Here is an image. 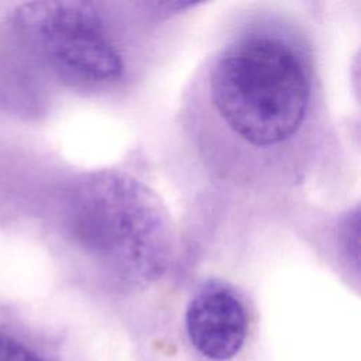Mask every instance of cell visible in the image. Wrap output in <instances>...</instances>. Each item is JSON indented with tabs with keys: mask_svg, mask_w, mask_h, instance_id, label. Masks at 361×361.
Here are the masks:
<instances>
[{
	"mask_svg": "<svg viewBox=\"0 0 361 361\" xmlns=\"http://www.w3.org/2000/svg\"><path fill=\"white\" fill-rule=\"evenodd\" d=\"M209 89L233 133L255 147H269L300 128L310 103L312 76L305 55L288 38L250 32L220 52Z\"/></svg>",
	"mask_w": 361,
	"mask_h": 361,
	"instance_id": "obj_1",
	"label": "cell"
},
{
	"mask_svg": "<svg viewBox=\"0 0 361 361\" xmlns=\"http://www.w3.org/2000/svg\"><path fill=\"white\" fill-rule=\"evenodd\" d=\"M68 227L82 252L120 281H151L169 261L166 210L127 175L100 172L83 180L72 196Z\"/></svg>",
	"mask_w": 361,
	"mask_h": 361,
	"instance_id": "obj_2",
	"label": "cell"
},
{
	"mask_svg": "<svg viewBox=\"0 0 361 361\" xmlns=\"http://www.w3.org/2000/svg\"><path fill=\"white\" fill-rule=\"evenodd\" d=\"M13 27L25 49L65 85L100 87L121 76V55L90 3H25Z\"/></svg>",
	"mask_w": 361,
	"mask_h": 361,
	"instance_id": "obj_3",
	"label": "cell"
},
{
	"mask_svg": "<svg viewBox=\"0 0 361 361\" xmlns=\"http://www.w3.org/2000/svg\"><path fill=\"white\" fill-rule=\"evenodd\" d=\"M186 330L193 347L206 358H233L247 336V313L238 296L224 286L199 292L186 309Z\"/></svg>",
	"mask_w": 361,
	"mask_h": 361,
	"instance_id": "obj_4",
	"label": "cell"
},
{
	"mask_svg": "<svg viewBox=\"0 0 361 361\" xmlns=\"http://www.w3.org/2000/svg\"><path fill=\"white\" fill-rule=\"evenodd\" d=\"M0 361H44L34 351L13 338L11 336L0 331Z\"/></svg>",
	"mask_w": 361,
	"mask_h": 361,
	"instance_id": "obj_5",
	"label": "cell"
},
{
	"mask_svg": "<svg viewBox=\"0 0 361 361\" xmlns=\"http://www.w3.org/2000/svg\"><path fill=\"white\" fill-rule=\"evenodd\" d=\"M343 241H344V250L347 251L348 258L354 259L357 262V259H358V217H357V214L353 219H348L347 223L344 224Z\"/></svg>",
	"mask_w": 361,
	"mask_h": 361,
	"instance_id": "obj_6",
	"label": "cell"
}]
</instances>
